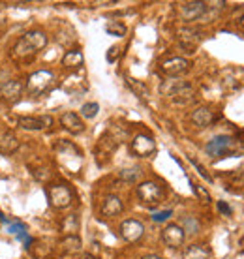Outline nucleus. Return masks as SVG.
<instances>
[{"mask_svg": "<svg viewBox=\"0 0 244 259\" xmlns=\"http://www.w3.org/2000/svg\"><path fill=\"white\" fill-rule=\"evenodd\" d=\"M47 46V36L45 32L42 30H30V32H26L23 38L15 44L13 47V57H30L34 53L42 51L44 47Z\"/></svg>", "mask_w": 244, "mask_h": 259, "instance_id": "obj_1", "label": "nucleus"}, {"mask_svg": "<svg viewBox=\"0 0 244 259\" xmlns=\"http://www.w3.org/2000/svg\"><path fill=\"white\" fill-rule=\"evenodd\" d=\"M161 94L171 96L173 102H177V104H188L190 100H193L195 91L186 81H167V83L161 84Z\"/></svg>", "mask_w": 244, "mask_h": 259, "instance_id": "obj_2", "label": "nucleus"}, {"mask_svg": "<svg viewBox=\"0 0 244 259\" xmlns=\"http://www.w3.org/2000/svg\"><path fill=\"white\" fill-rule=\"evenodd\" d=\"M137 197L141 203L148 205V207H154V205H160L161 199H164V188H161L158 182L154 181H145L137 186Z\"/></svg>", "mask_w": 244, "mask_h": 259, "instance_id": "obj_3", "label": "nucleus"}, {"mask_svg": "<svg viewBox=\"0 0 244 259\" xmlns=\"http://www.w3.org/2000/svg\"><path fill=\"white\" fill-rule=\"evenodd\" d=\"M47 197L51 207L55 208H68L73 203V194L66 184H53L47 188Z\"/></svg>", "mask_w": 244, "mask_h": 259, "instance_id": "obj_4", "label": "nucleus"}, {"mask_svg": "<svg viewBox=\"0 0 244 259\" xmlns=\"http://www.w3.org/2000/svg\"><path fill=\"white\" fill-rule=\"evenodd\" d=\"M53 83V73L49 70H38L36 73H32L30 77H28V84H26V89L30 94H42L45 92Z\"/></svg>", "mask_w": 244, "mask_h": 259, "instance_id": "obj_5", "label": "nucleus"}, {"mask_svg": "<svg viewBox=\"0 0 244 259\" xmlns=\"http://www.w3.org/2000/svg\"><path fill=\"white\" fill-rule=\"evenodd\" d=\"M235 149V141L231 137H214L209 145H207V154L212 156V158H224V156H229Z\"/></svg>", "mask_w": 244, "mask_h": 259, "instance_id": "obj_6", "label": "nucleus"}, {"mask_svg": "<svg viewBox=\"0 0 244 259\" xmlns=\"http://www.w3.org/2000/svg\"><path fill=\"white\" fill-rule=\"evenodd\" d=\"M120 237L126 242H137V240L143 239V235H145V226H143L139 220H135V218H130V220H124L120 224Z\"/></svg>", "mask_w": 244, "mask_h": 259, "instance_id": "obj_7", "label": "nucleus"}, {"mask_svg": "<svg viewBox=\"0 0 244 259\" xmlns=\"http://www.w3.org/2000/svg\"><path fill=\"white\" fill-rule=\"evenodd\" d=\"M207 12V2H199V0H193V2H184L179 6V15L182 21L192 23V21L201 19Z\"/></svg>", "mask_w": 244, "mask_h": 259, "instance_id": "obj_8", "label": "nucleus"}, {"mask_svg": "<svg viewBox=\"0 0 244 259\" xmlns=\"http://www.w3.org/2000/svg\"><path fill=\"white\" fill-rule=\"evenodd\" d=\"M130 149L135 156L139 158H148L150 154L156 152V141L150 136H145V134H139V136L134 137V141L130 143Z\"/></svg>", "mask_w": 244, "mask_h": 259, "instance_id": "obj_9", "label": "nucleus"}, {"mask_svg": "<svg viewBox=\"0 0 244 259\" xmlns=\"http://www.w3.org/2000/svg\"><path fill=\"white\" fill-rule=\"evenodd\" d=\"M184 239H186V233H184L182 226H179V224H169L161 231V240L169 248H180L184 244Z\"/></svg>", "mask_w": 244, "mask_h": 259, "instance_id": "obj_10", "label": "nucleus"}, {"mask_svg": "<svg viewBox=\"0 0 244 259\" xmlns=\"http://www.w3.org/2000/svg\"><path fill=\"white\" fill-rule=\"evenodd\" d=\"M188 68H190V62L186 59H182V57H171V59L164 60L160 64L161 73H166L169 77H177L180 73L188 71Z\"/></svg>", "mask_w": 244, "mask_h": 259, "instance_id": "obj_11", "label": "nucleus"}, {"mask_svg": "<svg viewBox=\"0 0 244 259\" xmlns=\"http://www.w3.org/2000/svg\"><path fill=\"white\" fill-rule=\"evenodd\" d=\"M177 36H179L180 46L190 49L188 53H192V49H195V46H197L201 41V38H203V32H201L199 28H193V26H184V28H179Z\"/></svg>", "mask_w": 244, "mask_h": 259, "instance_id": "obj_12", "label": "nucleus"}, {"mask_svg": "<svg viewBox=\"0 0 244 259\" xmlns=\"http://www.w3.org/2000/svg\"><path fill=\"white\" fill-rule=\"evenodd\" d=\"M122 210H124V203H122L120 197H118V195H107V197L103 199L102 210H100V212H102L103 218H115Z\"/></svg>", "mask_w": 244, "mask_h": 259, "instance_id": "obj_13", "label": "nucleus"}, {"mask_svg": "<svg viewBox=\"0 0 244 259\" xmlns=\"http://www.w3.org/2000/svg\"><path fill=\"white\" fill-rule=\"evenodd\" d=\"M19 128L23 130H30V132H39L44 128H49L53 126V117H21L19 118Z\"/></svg>", "mask_w": 244, "mask_h": 259, "instance_id": "obj_14", "label": "nucleus"}, {"mask_svg": "<svg viewBox=\"0 0 244 259\" xmlns=\"http://www.w3.org/2000/svg\"><path fill=\"white\" fill-rule=\"evenodd\" d=\"M60 124H62V128L68 130V132L73 134V136H79V134H83L85 132L83 120H81V117H79L77 113H73V111L64 113V115L60 117Z\"/></svg>", "mask_w": 244, "mask_h": 259, "instance_id": "obj_15", "label": "nucleus"}, {"mask_svg": "<svg viewBox=\"0 0 244 259\" xmlns=\"http://www.w3.org/2000/svg\"><path fill=\"white\" fill-rule=\"evenodd\" d=\"M21 92H23L21 81L10 79V81H4V83L0 84V94H2V98L8 100V102H17L21 96Z\"/></svg>", "mask_w": 244, "mask_h": 259, "instance_id": "obj_16", "label": "nucleus"}, {"mask_svg": "<svg viewBox=\"0 0 244 259\" xmlns=\"http://www.w3.org/2000/svg\"><path fill=\"white\" fill-rule=\"evenodd\" d=\"M192 122L197 128H207V126H211L214 122V113L209 107H197L192 113Z\"/></svg>", "mask_w": 244, "mask_h": 259, "instance_id": "obj_17", "label": "nucleus"}, {"mask_svg": "<svg viewBox=\"0 0 244 259\" xmlns=\"http://www.w3.org/2000/svg\"><path fill=\"white\" fill-rule=\"evenodd\" d=\"M17 149H19V139L13 136L12 132L2 134V137H0V154L10 156V154H13Z\"/></svg>", "mask_w": 244, "mask_h": 259, "instance_id": "obj_18", "label": "nucleus"}, {"mask_svg": "<svg viewBox=\"0 0 244 259\" xmlns=\"http://www.w3.org/2000/svg\"><path fill=\"white\" fill-rule=\"evenodd\" d=\"M211 250L203 244H192L182 252V259H211Z\"/></svg>", "mask_w": 244, "mask_h": 259, "instance_id": "obj_19", "label": "nucleus"}, {"mask_svg": "<svg viewBox=\"0 0 244 259\" xmlns=\"http://www.w3.org/2000/svg\"><path fill=\"white\" fill-rule=\"evenodd\" d=\"M83 62H85L83 53L77 51V49L68 51L64 57H62V66H64V68H70V70H77V68H81Z\"/></svg>", "mask_w": 244, "mask_h": 259, "instance_id": "obj_20", "label": "nucleus"}, {"mask_svg": "<svg viewBox=\"0 0 244 259\" xmlns=\"http://www.w3.org/2000/svg\"><path fill=\"white\" fill-rule=\"evenodd\" d=\"M60 229H62V233H66V235H77V231H79L77 214L64 216V218H62V222H60Z\"/></svg>", "mask_w": 244, "mask_h": 259, "instance_id": "obj_21", "label": "nucleus"}, {"mask_svg": "<svg viewBox=\"0 0 244 259\" xmlns=\"http://www.w3.org/2000/svg\"><path fill=\"white\" fill-rule=\"evenodd\" d=\"M60 246L64 248L66 252H70V253L79 252V250H81V239H79L77 235H68V237L60 242Z\"/></svg>", "mask_w": 244, "mask_h": 259, "instance_id": "obj_22", "label": "nucleus"}, {"mask_svg": "<svg viewBox=\"0 0 244 259\" xmlns=\"http://www.w3.org/2000/svg\"><path fill=\"white\" fill-rule=\"evenodd\" d=\"M105 30H107V34H111V36H116V38H122L124 34H126V25L124 23H118V21H111V23H107V26H105Z\"/></svg>", "mask_w": 244, "mask_h": 259, "instance_id": "obj_23", "label": "nucleus"}, {"mask_svg": "<svg viewBox=\"0 0 244 259\" xmlns=\"http://www.w3.org/2000/svg\"><path fill=\"white\" fill-rule=\"evenodd\" d=\"M120 179L124 182H137L139 179H141V169H139V167L122 169V171H120Z\"/></svg>", "mask_w": 244, "mask_h": 259, "instance_id": "obj_24", "label": "nucleus"}, {"mask_svg": "<svg viewBox=\"0 0 244 259\" xmlns=\"http://www.w3.org/2000/svg\"><path fill=\"white\" fill-rule=\"evenodd\" d=\"M192 188H193V192H195V195H197V199H199L203 205H209V203L212 201L211 194H209V190H207L205 186H201V184H193Z\"/></svg>", "mask_w": 244, "mask_h": 259, "instance_id": "obj_25", "label": "nucleus"}, {"mask_svg": "<svg viewBox=\"0 0 244 259\" xmlns=\"http://www.w3.org/2000/svg\"><path fill=\"white\" fill-rule=\"evenodd\" d=\"M81 113H83L85 118H94L100 113V105L96 104V102H90V104H85L83 109H81Z\"/></svg>", "mask_w": 244, "mask_h": 259, "instance_id": "obj_26", "label": "nucleus"}, {"mask_svg": "<svg viewBox=\"0 0 244 259\" xmlns=\"http://www.w3.org/2000/svg\"><path fill=\"white\" fill-rule=\"evenodd\" d=\"M128 84H130V87H132V89H134V91L137 92V94H139L141 98H147V96H148V92H147V89H145V84H141L139 81H135V79H128Z\"/></svg>", "mask_w": 244, "mask_h": 259, "instance_id": "obj_27", "label": "nucleus"}, {"mask_svg": "<svg viewBox=\"0 0 244 259\" xmlns=\"http://www.w3.org/2000/svg\"><path fill=\"white\" fill-rule=\"evenodd\" d=\"M182 224H184L188 229H192L190 233H197V231H199V224L193 220V218H190V216H188V218H184V220H182Z\"/></svg>", "mask_w": 244, "mask_h": 259, "instance_id": "obj_28", "label": "nucleus"}, {"mask_svg": "<svg viewBox=\"0 0 244 259\" xmlns=\"http://www.w3.org/2000/svg\"><path fill=\"white\" fill-rule=\"evenodd\" d=\"M173 214V210H164V212H156L154 216H152V220L154 222H164V220H167L169 216Z\"/></svg>", "mask_w": 244, "mask_h": 259, "instance_id": "obj_29", "label": "nucleus"}, {"mask_svg": "<svg viewBox=\"0 0 244 259\" xmlns=\"http://www.w3.org/2000/svg\"><path fill=\"white\" fill-rule=\"evenodd\" d=\"M192 163H193V165H195V167H197V171H199V175H201V177H205L207 181H211V177H209V173H207L205 167H203V165H201L199 162H195V160H193V158H192Z\"/></svg>", "mask_w": 244, "mask_h": 259, "instance_id": "obj_30", "label": "nucleus"}, {"mask_svg": "<svg viewBox=\"0 0 244 259\" xmlns=\"http://www.w3.org/2000/svg\"><path fill=\"white\" fill-rule=\"evenodd\" d=\"M218 208H220V212L231 214V208H229V205H227V203H224V201H218Z\"/></svg>", "mask_w": 244, "mask_h": 259, "instance_id": "obj_31", "label": "nucleus"}, {"mask_svg": "<svg viewBox=\"0 0 244 259\" xmlns=\"http://www.w3.org/2000/svg\"><path fill=\"white\" fill-rule=\"evenodd\" d=\"M116 55H118V49H116V47H111L109 49V53H107V60H115L116 59Z\"/></svg>", "mask_w": 244, "mask_h": 259, "instance_id": "obj_32", "label": "nucleus"}, {"mask_svg": "<svg viewBox=\"0 0 244 259\" xmlns=\"http://www.w3.org/2000/svg\"><path fill=\"white\" fill-rule=\"evenodd\" d=\"M75 259H96L94 255H90V253H81V255H77Z\"/></svg>", "mask_w": 244, "mask_h": 259, "instance_id": "obj_33", "label": "nucleus"}, {"mask_svg": "<svg viewBox=\"0 0 244 259\" xmlns=\"http://www.w3.org/2000/svg\"><path fill=\"white\" fill-rule=\"evenodd\" d=\"M141 259H161L160 255H156V253H148V255H143Z\"/></svg>", "mask_w": 244, "mask_h": 259, "instance_id": "obj_34", "label": "nucleus"}, {"mask_svg": "<svg viewBox=\"0 0 244 259\" xmlns=\"http://www.w3.org/2000/svg\"><path fill=\"white\" fill-rule=\"evenodd\" d=\"M240 25H242V26H244V17H240Z\"/></svg>", "mask_w": 244, "mask_h": 259, "instance_id": "obj_35", "label": "nucleus"}, {"mask_svg": "<svg viewBox=\"0 0 244 259\" xmlns=\"http://www.w3.org/2000/svg\"><path fill=\"white\" fill-rule=\"evenodd\" d=\"M242 246H244V239H242Z\"/></svg>", "mask_w": 244, "mask_h": 259, "instance_id": "obj_36", "label": "nucleus"}]
</instances>
